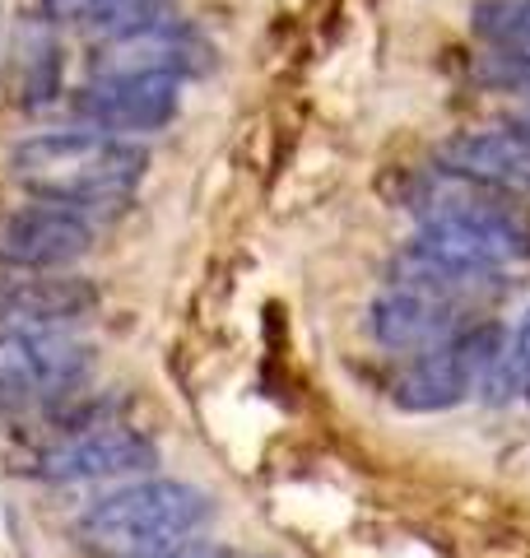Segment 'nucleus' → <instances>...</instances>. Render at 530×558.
Returning a JSON list of instances; mask_svg holds the SVG:
<instances>
[{
  "label": "nucleus",
  "instance_id": "1",
  "mask_svg": "<svg viewBox=\"0 0 530 558\" xmlns=\"http://www.w3.org/2000/svg\"><path fill=\"white\" fill-rule=\"evenodd\" d=\"M149 154L108 131H38L10 149V178L51 205H117L145 182Z\"/></svg>",
  "mask_w": 530,
  "mask_h": 558
},
{
  "label": "nucleus",
  "instance_id": "2",
  "mask_svg": "<svg viewBox=\"0 0 530 558\" xmlns=\"http://www.w3.org/2000/svg\"><path fill=\"white\" fill-rule=\"evenodd\" d=\"M215 502L186 480H135L98 498L75 521V535L98 558H149L196 535Z\"/></svg>",
  "mask_w": 530,
  "mask_h": 558
},
{
  "label": "nucleus",
  "instance_id": "3",
  "mask_svg": "<svg viewBox=\"0 0 530 558\" xmlns=\"http://www.w3.org/2000/svg\"><path fill=\"white\" fill-rule=\"evenodd\" d=\"M503 349H507V340H503L498 326L456 330L451 340L423 349V354H414L405 363V373L392 387V400L410 414H437V410L461 405L466 396L493 387Z\"/></svg>",
  "mask_w": 530,
  "mask_h": 558
},
{
  "label": "nucleus",
  "instance_id": "4",
  "mask_svg": "<svg viewBox=\"0 0 530 558\" xmlns=\"http://www.w3.org/2000/svg\"><path fill=\"white\" fill-rule=\"evenodd\" d=\"M88 377V349L65 330H0V405L43 410Z\"/></svg>",
  "mask_w": 530,
  "mask_h": 558
},
{
  "label": "nucleus",
  "instance_id": "5",
  "mask_svg": "<svg viewBox=\"0 0 530 558\" xmlns=\"http://www.w3.org/2000/svg\"><path fill=\"white\" fill-rule=\"evenodd\" d=\"M94 247V223L70 205L33 201L0 209V266L51 275L65 270Z\"/></svg>",
  "mask_w": 530,
  "mask_h": 558
},
{
  "label": "nucleus",
  "instance_id": "6",
  "mask_svg": "<svg viewBox=\"0 0 530 558\" xmlns=\"http://www.w3.org/2000/svg\"><path fill=\"white\" fill-rule=\"evenodd\" d=\"M158 465V447L140 428L127 424H88L43 457V480L51 484H98V480H131L149 475Z\"/></svg>",
  "mask_w": 530,
  "mask_h": 558
},
{
  "label": "nucleus",
  "instance_id": "7",
  "mask_svg": "<svg viewBox=\"0 0 530 558\" xmlns=\"http://www.w3.org/2000/svg\"><path fill=\"white\" fill-rule=\"evenodd\" d=\"M182 108V80L172 75H94L80 94V112L94 131L108 135H154Z\"/></svg>",
  "mask_w": 530,
  "mask_h": 558
},
{
  "label": "nucleus",
  "instance_id": "8",
  "mask_svg": "<svg viewBox=\"0 0 530 558\" xmlns=\"http://www.w3.org/2000/svg\"><path fill=\"white\" fill-rule=\"evenodd\" d=\"M209 65V47L191 33L177 14L149 28H135L127 38H108L98 47L94 75H201Z\"/></svg>",
  "mask_w": 530,
  "mask_h": 558
},
{
  "label": "nucleus",
  "instance_id": "9",
  "mask_svg": "<svg viewBox=\"0 0 530 558\" xmlns=\"http://www.w3.org/2000/svg\"><path fill=\"white\" fill-rule=\"evenodd\" d=\"M456 317H461L456 303L437 299V293H429V289H414V284L392 279L386 293L373 303V312H368V326H373L377 344L400 349V354L414 359V354H423V349L451 340L456 330H461Z\"/></svg>",
  "mask_w": 530,
  "mask_h": 558
},
{
  "label": "nucleus",
  "instance_id": "10",
  "mask_svg": "<svg viewBox=\"0 0 530 558\" xmlns=\"http://www.w3.org/2000/svg\"><path fill=\"white\" fill-rule=\"evenodd\" d=\"M437 163L466 178L493 182L503 191H530V131L507 126V131H461L437 149Z\"/></svg>",
  "mask_w": 530,
  "mask_h": 558
},
{
  "label": "nucleus",
  "instance_id": "11",
  "mask_svg": "<svg viewBox=\"0 0 530 558\" xmlns=\"http://www.w3.org/2000/svg\"><path fill=\"white\" fill-rule=\"evenodd\" d=\"M94 307V289L80 279H51L24 275L0 279V322L5 330H61L65 322H80Z\"/></svg>",
  "mask_w": 530,
  "mask_h": 558
},
{
  "label": "nucleus",
  "instance_id": "12",
  "mask_svg": "<svg viewBox=\"0 0 530 558\" xmlns=\"http://www.w3.org/2000/svg\"><path fill=\"white\" fill-rule=\"evenodd\" d=\"M470 28L503 57H530V0H480L470 10Z\"/></svg>",
  "mask_w": 530,
  "mask_h": 558
},
{
  "label": "nucleus",
  "instance_id": "13",
  "mask_svg": "<svg viewBox=\"0 0 530 558\" xmlns=\"http://www.w3.org/2000/svg\"><path fill=\"white\" fill-rule=\"evenodd\" d=\"M489 396H498V400L526 396L530 400V312L517 326V340H507V349H503V363H498V373H493Z\"/></svg>",
  "mask_w": 530,
  "mask_h": 558
},
{
  "label": "nucleus",
  "instance_id": "14",
  "mask_svg": "<svg viewBox=\"0 0 530 558\" xmlns=\"http://www.w3.org/2000/svg\"><path fill=\"white\" fill-rule=\"evenodd\" d=\"M484 75L507 84V89H530V57H503V51H493Z\"/></svg>",
  "mask_w": 530,
  "mask_h": 558
},
{
  "label": "nucleus",
  "instance_id": "15",
  "mask_svg": "<svg viewBox=\"0 0 530 558\" xmlns=\"http://www.w3.org/2000/svg\"><path fill=\"white\" fill-rule=\"evenodd\" d=\"M121 0H47V10L57 20H84V24H98L108 10H117Z\"/></svg>",
  "mask_w": 530,
  "mask_h": 558
},
{
  "label": "nucleus",
  "instance_id": "16",
  "mask_svg": "<svg viewBox=\"0 0 530 558\" xmlns=\"http://www.w3.org/2000/svg\"><path fill=\"white\" fill-rule=\"evenodd\" d=\"M526 131H530V121H526Z\"/></svg>",
  "mask_w": 530,
  "mask_h": 558
},
{
  "label": "nucleus",
  "instance_id": "17",
  "mask_svg": "<svg viewBox=\"0 0 530 558\" xmlns=\"http://www.w3.org/2000/svg\"><path fill=\"white\" fill-rule=\"evenodd\" d=\"M228 558H233V554H228Z\"/></svg>",
  "mask_w": 530,
  "mask_h": 558
}]
</instances>
